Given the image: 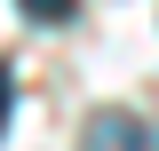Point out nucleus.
Wrapping results in <instances>:
<instances>
[{"instance_id":"1","label":"nucleus","mask_w":159,"mask_h":151,"mask_svg":"<svg viewBox=\"0 0 159 151\" xmlns=\"http://www.w3.org/2000/svg\"><path fill=\"white\" fill-rule=\"evenodd\" d=\"M80 151H159V135L143 127L135 112H96V119H88V143H80Z\"/></svg>"},{"instance_id":"2","label":"nucleus","mask_w":159,"mask_h":151,"mask_svg":"<svg viewBox=\"0 0 159 151\" xmlns=\"http://www.w3.org/2000/svg\"><path fill=\"white\" fill-rule=\"evenodd\" d=\"M16 8H24L32 24H72V16H80V0H16Z\"/></svg>"},{"instance_id":"3","label":"nucleus","mask_w":159,"mask_h":151,"mask_svg":"<svg viewBox=\"0 0 159 151\" xmlns=\"http://www.w3.org/2000/svg\"><path fill=\"white\" fill-rule=\"evenodd\" d=\"M8 95H16V80H8V64H0V127H8Z\"/></svg>"}]
</instances>
